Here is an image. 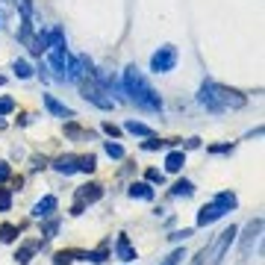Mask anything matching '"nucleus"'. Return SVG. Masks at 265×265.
Masks as SVG:
<instances>
[{"instance_id":"obj_1","label":"nucleus","mask_w":265,"mask_h":265,"mask_svg":"<svg viewBox=\"0 0 265 265\" xmlns=\"http://www.w3.org/2000/svg\"><path fill=\"white\" fill-rule=\"evenodd\" d=\"M197 100H201L212 115H221V112H227V109H241L245 106V97H241L239 92H233V89H227V85H218V83H204L201 85Z\"/></svg>"},{"instance_id":"obj_2","label":"nucleus","mask_w":265,"mask_h":265,"mask_svg":"<svg viewBox=\"0 0 265 265\" xmlns=\"http://www.w3.org/2000/svg\"><path fill=\"white\" fill-rule=\"evenodd\" d=\"M124 85H127L130 100L136 103V106L147 109V112H159V109H162V97L147 85V80L136 71V68H127V71H124Z\"/></svg>"},{"instance_id":"obj_3","label":"nucleus","mask_w":265,"mask_h":265,"mask_svg":"<svg viewBox=\"0 0 265 265\" xmlns=\"http://www.w3.org/2000/svg\"><path fill=\"white\" fill-rule=\"evenodd\" d=\"M174 65H177V48H171V45L159 48L150 56V71L153 74H168V71H174Z\"/></svg>"},{"instance_id":"obj_4","label":"nucleus","mask_w":265,"mask_h":265,"mask_svg":"<svg viewBox=\"0 0 265 265\" xmlns=\"http://www.w3.org/2000/svg\"><path fill=\"white\" fill-rule=\"evenodd\" d=\"M83 97H85V100H92V103L100 106V109H112V106H115V100H112V97H103V92H100L95 83H83Z\"/></svg>"},{"instance_id":"obj_5","label":"nucleus","mask_w":265,"mask_h":265,"mask_svg":"<svg viewBox=\"0 0 265 265\" xmlns=\"http://www.w3.org/2000/svg\"><path fill=\"white\" fill-rule=\"evenodd\" d=\"M224 215H227V209L212 201L209 206H204V209L197 212V227H206V224H212V221H218V218H224Z\"/></svg>"},{"instance_id":"obj_6","label":"nucleus","mask_w":265,"mask_h":265,"mask_svg":"<svg viewBox=\"0 0 265 265\" xmlns=\"http://www.w3.org/2000/svg\"><path fill=\"white\" fill-rule=\"evenodd\" d=\"M233 241H236V227H230V230H224V233H221V239H218V241H215V248H212V256H215L212 262L218 265L221 259H224V251H227Z\"/></svg>"},{"instance_id":"obj_7","label":"nucleus","mask_w":265,"mask_h":265,"mask_svg":"<svg viewBox=\"0 0 265 265\" xmlns=\"http://www.w3.org/2000/svg\"><path fill=\"white\" fill-rule=\"evenodd\" d=\"M100 194H103V189L97 186V183H89V186H80V192H77V204H95V201H100Z\"/></svg>"},{"instance_id":"obj_8","label":"nucleus","mask_w":265,"mask_h":265,"mask_svg":"<svg viewBox=\"0 0 265 265\" xmlns=\"http://www.w3.org/2000/svg\"><path fill=\"white\" fill-rule=\"evenodd\" d=\"M56 204H59V201H56L53 194H48V197H41V201L33 206V215H36V218H48V215H53Z\"/></svg>"},{"instance_id":"obj_9","label":"nucleus","mask_w":265,"mask_h":265,"mask_svg":"<svg viewBox=\"0 0 265 265\" xmlns=\"http://www.w3.org/2000/svg\"><path fill=\"white\" fill-rule=\"evenodd\" d=\"M115 253H118V259H124V262H136V251L130 248V241H127L124 233H121L118 241H115Z\"/></svg>"},{"instance_id":"obj_10","label":"nucleus","mask_w":265,"mask_h":265,"mask_svg":"<svg viewBox=\"0 0 265 265\" xmlns=\"http://www.w3.org/2000/svg\"><path fill=\"white\" fill-rule=\"evenodd\" d=\"M45 106H48L53 115H59V118H71V115H74L71 109L65 106V103H59V100H56L53 95H45Z\"/></svg>"},{"instance_id":"obj_11","label":"nucleus","mask_w":265,"mask_h":265,"mask_svg":"<svg viewBox=\"0 0 265 265\" xmlns=\"http://www.w3.org/2000/svg\"><path fill=\"white\" fill-rule=\"evenodd\" d=\"M130 197H139V201H153V189H150V183H132V186H130Z\"/></svg>"},{"instance_id":"obj_12","label":"nucleus","mask_w":265,"mask_h":265,"mask_svg":"<svg viewBox=\"0 0 265 265\" xmlns=\"http://www.w3.org/2000/svg\"><path fill=\"white\" fill-rule=\"evenodd\" d=\"M183 165H186V153H183V150H174V153H168V159H165V171L177 174V171H183Z\"/></svg>"},{"instance_id":"obj_13","label":"nucleus","mask_w":265,"mask_h":265,"mask_svg":"<svg viewBox=\"0 0 265 265\" xmlns=\"http://www.w3.org/2000/svg\"><path fill=\"white\" fill-rule=\"evenodd\" d=\"M53 168L59 171V174H65V177H68V174H74V171H77V157H59Z\"/></svg>"},{"instance_id":"obj_14","label":"nucleus","mask_w":265,"mask_h":265,"mask_svg":"<svg viewBox=\"0 0 265 265\" xmlns=\"http://www.w3.org/2000/svg\"><path fill=\"white\" fill-rule=\"evenodd\" d=\"M171 194H174V197H192V194H194V186L189 180H180V183H174Z\"/></svg>"},{"instance_id":"obj_15","label":"nucleus","mask_w":265,"mask_h":265,"mask_svg":"<svg viewBox=\"0 0 265 265\" xmlns=\"http://www.w3.org/2000/svg\"><path fill=\"white\" fill-rule=\"evenodd\" d=\"M83 259H89V262H95V265L106 262V259H109V248L103 245V248H97V251H89V253H83Z\"/></svg>"},{"instance_id":"obj_16","label":"nucleus","mask_w":265,"mask_h":265,"mask_svg":"<svg viewBox=\"0 0 265 265\" xmlns=\"http://www.w3.org/2000/svg\"><path fill=\"white\" fill-rule=\"evenodd\" d=\"M95 168H97V157H95V153H89V157H80V159H77V171L92 174Z\"/></svg>"},{"instance_id":"obj_17","label":"nucleus","mask_w":265,"mask_h":265,"mask_svg":"<svg viewBox=\"0 0 265 265\" xmlns=\"http://www.w3.org/2000/svg\"><path fill=\"white\" fill-rule=\"evenodd\" d=\"M215 204H218V206H224V209H227V212H230V209H236V194H230V192H221V194H218V197H215Z\"/></svg>"},{"instance_id":"obj_18","label":"nucleus","mask_w":265,"mask_h":265,"mask_svg":"<svg viewBox=\"0 0 265 265\" xmlns=\"http://www.w3.org/2000/svg\"><path fill=\"white\" fill-rule=\"evenodd\" d=\"M127 132H132V136H153V132H150V127L139 124V121H127Z\"/></svg>"},{"instance_id":"obj_19","label":"nucleus","mask_w":265,"mask_h":265,"mask_svg":"<svg viewBox=\"0 0 265 265\" xmlns=\"http://www.w3.org/2000/svg\"><path fill=\"white\" fill-rule=\"evenodd\" d=\"M15 236H18V227H15V224H3V227H0V241H15Z\"/></svg>"},{"instance_id":"obj_20","label":"nucleus","mask_w":265,"mask_h":265,"mask_svg":"<svg viewBox=\"0 0 265 265\" xmlns=\"http://www.w3.org/2000/svg\"><path fill=\"white\" fill-rule=\"evenodd\" d=\"M33 251H36L33 245H24L21 251L15 253V259H18V265H27V262H30V256H33Z\"/></svg>"},{"instance_id":"obj_21","label":"nucleus","mask_w":265,"mask_h":265,"mask_svg":"<svg viewBox=\"0 0 265 265\" xmlns=\"http://www.w3.org/2000/svg\"><path fill=\"white\" fill-rule=\"evenodd\" d=\"M9 206H12V192L0 189V212H9Z\"/></svg>"},{"instance_id":"obj_22","label":"nucleus","mask_w":265,"mask_h":265,"mask_svg":"<svg viewBox=\"0 0 265 265\" xmlns=\"http://www.w3.org/2000/svg\"><path fill=\"white\" fill-rule=\"evenodd\" d=\"M12 68H15V74H18V77H21V80H27V77H30V74H33V68H30V65H27L24 59H18V62H15V65H12Z\"/></svg>"},{"instance_id":"obj_23","label":"nucleus","mask_w":265,"mask_h":265,"mask_svg":"<svg viewBox=\"0 0 265 265\" xmlns=\"http://www.w3.org/2000/svg\"><path fill=\"white\" fill-rule=\"evenodd\" d=\"M147 183H150V186H162V183H165V174H162V171H157V168H150L147 171Z\"/></svg>"},{"instance_id":"obj_24","label":"nucleus","mask_w":265,"mask_h":265,"mask_svg":"<svg viewBox=\"0 0 265 265\" xmlns=\"http://www.w3.org/2000/svg\"><path fill=\"white\" fill-rule=\"evenodd\" d=\"M165 145H168V142H159V139H153V136H147V142L142 147H145V150H162Z\"/></svg>"},{"instance_id":"obj_25","label":"nucleus","mask_w":265,"mask_h":265,"mask_svg":"<svg viewBox=\"0 0 265 265\" xmlns=\"http://www.w3.org/2000/svg\"><path fill=\"white\" fill-rule=\"evenodd\" d=\"M15 109V100L12 97H0V115H9Z\"/></svg>"},{"instance_id":"obj_26","label":"nucleus","mask_w":265,"mask_h":265,"mask_svg":"<svg viewBox=\"0 0 265 265\" xmlns=\"http://www.w3.org/2000/svg\"><path fill=\"white\" fill-rule=\"evenodd\" d=\"M106 153H109L112 159H121V157H124V147H121V145H112V142H106Z\"/></svg>"},{"instance_id":"obj_27","label":"nucleus","mask_w":265,"mask_h":265,"mask_svg":"<svg viewBox=\"0 0 265 265\" xmlns=\"http://www.w3.org/2000/svg\"><path fill=\"white\" fill-rule=\"evenodd\" d=\"M74 253H56V259H53V265H71Z\"/></svg>"},{"instance_id":"obj_28","label":"nucleus","mask_w":265,"mask_h":265,"mask_svg":"<svg viewBox=\"0 0 265 265\" xmlns=\"http://www.w3.org/2000/svg\"><path fill=\"white\" fill-rule=\"evenodd\" d=\"M9 174H12L9 162H0V183H6V180H9Z\"/></svg>"},{"instance_id":"obj_29","label":"nucleus","mask_w":265,"mask_h":265,"mask_svg":"<svg viewBox=\"0 0 265 265\" xmlns=\"http://www.w3.org/2000/svg\"><path fill=\"white\" fill-rule=\"evenodd\" d=\"M56 230H59V221H50L48 227H45V236H48V239H50V236H53Z\"/></svg>"},{"instance_id":"obj_30","label":"nucleus","mask_w":265,"mask_h":265,"mask_svg":"<svg viewBox=\"0 0 265 265\" xmlns=\"http://www.w3.org/2000/svg\"><path fill=\"white\" fill-rule=\"evenodd\" d=\"M212 153H230L233 150V145H215V147H209Z\"/></svg>"},{"instance_id":"obj_31","label":"nucleus","mask_w":265,"mask_h":265,"mask_svg":"<svg viewBox=\"0 0 265 265\" xmlns=\"http://www.w3.org/2000/svg\"><path fill=\"white\" fill-rule=\"evenodd\" d=\"M103 132H109V136H118V127H115V124H103Z\"/></svg>"},{"instance_id":"obj_32","label":"nucleus","mask_w":265,"mask_h":265,"mask_svg":"<svg viewBox=\"0 0 265 265\" xmlns=\"http://www.w3.org/2000/svg\"><path fill=\"white\" fill-rule=\"evenodd\" d=\"M189 236H192V230H183V233H174V236H171V239L177 241V239H189Z\"/></svg>"}]
</instances>
